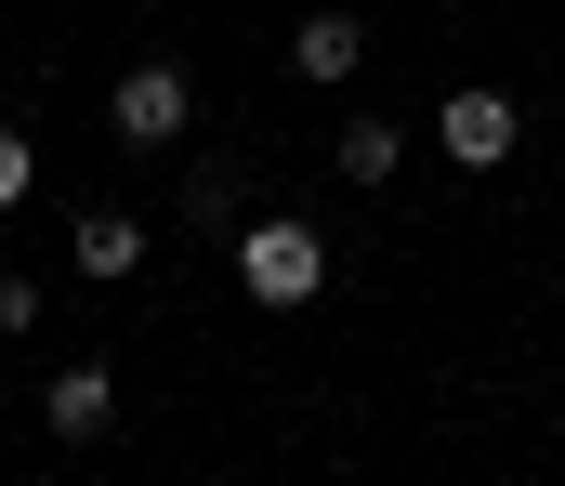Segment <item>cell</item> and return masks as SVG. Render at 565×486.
<instances>
[{"instance_id": "cell-2", "label": "cell", "mask_w": 565, "mask_h": 486, "mask_svg": "<svg viewBox=\"0 0 565 486\" xmlns=\"http://www.w3.org/2000/svg\"><path fill=\"white\" fill-rule=\"evenodd\" d=\"M184 119H198V79H184L171 53L119 66V93H106V132H119V145H184Z\"/></svg>"}, {"instance_id": "cell-8", "label": "cell", "mask_w": 565, "mask_h": 486, "mask_svg": "<svg viewBox=\"0 0 565 486\" xmlns=\"http://www.w3.org/2000/svg\"><path fill=\"white\" fill-rule=\"evenodd\" d=\"M184 224H237V184L224 171H184Z\"/></svg>"}, {"instance_id": "cell-1", "label": "cell", "mask_w": 565, "mask_h": 486, "mask_svg": "<svg viewBox=\"0 0 565 486\" xmlns=\"http://www.w3.org/2000/svg\"><path fill=\"white\" fill-rule=\"evenodd\" d=\"M237 290H250L264 316H302V303L329 290V237L289 224V210H250V224H237Z\"/></svg>"}, {"instance_id": "cell-5", "label": "cell", "mask_w": 565, "mask_h": 486, "mask_svg": "<svg viewBox=\"0 0 565 486\" xmlns=\"http://www.w3.org/2000/svg\"><path fill=\"white\" fill-rule=\"evenodd\" d=\"M66 263H79L93 290H119V277L145 263V224L132 210H79V224H66Z\"/></svg>"}, {"instance_id": "cell-4", "label": "cell", "mask_w": 565, "mask_h": 486, "mask_svg": "<svg viewBox=\"0 0 565 486\" xmlns=\"http://www.w3.org/2000/svg\"><path fill=\"white\" fill-rule=\"evenodd\" d=\"M289 66H302L316 93H342V79L369 66V26H355V13H302V26H289Z\"/></svg>"}, {"instance_id": "cell-3", "label": "cell", "mask_w": 565, "mask_h": 486, "mask_svg": "<svg viewBox=\"0 0 565 486\" xmlns=\"http://www.w3.org/2000/svg\"><path fill=\"white\" fill-rule=\"evenodd\" d=\"M434 145H447V171H500L513 145H526V119H513V93H487V79H473V93H447V106H434Z\"/></svg>"}, {"instance_id": "cell-7", "label": "cell", "mask_w": 565, "mask_h": 486, "mask_svg": "<svg viewBox=\"0 0 565 486\" xmlns=\"http://www.w3.org/2000/svg\"><path fill=\"white\" fill-rule=\"evenodd\" d=\"M329 171H342V184H395V171H408V132H395V119H342Z\"/></svg>"}, {"instance_id": "cell-9", "label": "cell", "mask_w": 565, "mask_h": 486, "mask_svg": "<svg viewBox=\"0 0 565 486\" xmlns=\"http://www.w3.org/2000/svg\"><path fill=\"white\" fill-rule=\"evenodd\" d=\"M40 328V277H0V342H26Z\"/></svg>"}, {"instance_id": "cell-10", "label": "cell", "mask_w": 565, "mask_h": 486, "mask_svg": "<svg viewBox=\"0 0 565 486\" xmlns=\"http://www.w3.org/2000/svg\"><path fill=\"white\" fill-rule=\"evenodd\" d=\"M26 184H40V145H26V132H0V210H13Z\"/></svg>"}, {"instance_id": "cell-6", "label": "cell", "mask_w": 565, "mask_h": 486, "mask_svg": "<svg viewBox=\"0 0 565 486\" xmlns=\"http://www.w3.org/2000/svg\"><path fill=\"white\" fill-rule=\"evenodd\" d=\"M40 421H53L66 447H93V434L119 421V381H106V368H53V395H40Z\"/></svg>"}]
</instances>
